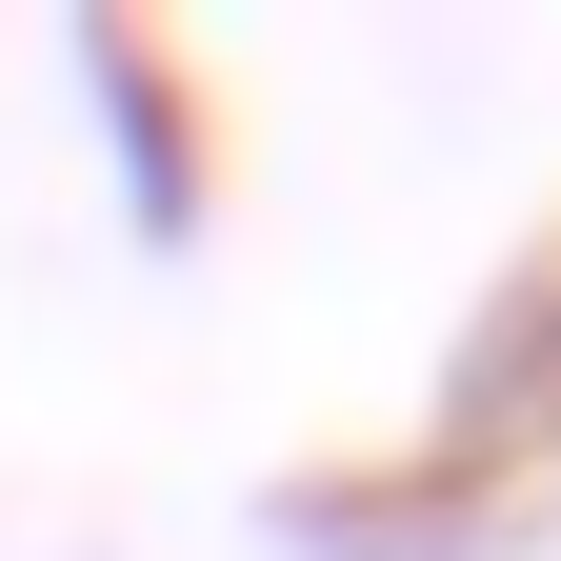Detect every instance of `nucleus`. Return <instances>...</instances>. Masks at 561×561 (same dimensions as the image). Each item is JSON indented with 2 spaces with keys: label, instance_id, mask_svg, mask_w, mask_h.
I'll use <instances>...</instances> for the list:
<instances>
[{
  "label": "nucleus",
  "instance_id": "obj_1",
  "mask_svg": "<svg viewBox=\"0 0 561 561\" xmlns=\"http://www.w3.org/2000/svg\"><path fill=\"white\" fill-rule=\"evenodd\" d=\"M81 81H101V121H121V221H140V241H201V121H181V81H140L121 21L81 41Z\"/></svg>",
  "mask_w": 561,
  "mask_h": 561
}]
</instances>
